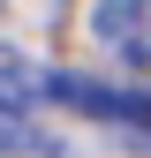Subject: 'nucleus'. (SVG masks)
I'll return each instance as SVG.
<instances>
[{
    "label": "nucleus",
    "mask_w": 151,
    "mask_h": 158,
    "mask_svg": "<svg viewBox=\"0 0 151 158\" xmlns=\"http://www.w3.org/2000/svg\"><path fill=\"white\" fill-rule=\"evenodd\" d=\"M91 30H98L113 53H128V45H151V0H98Z\"/></svg>",
    "instance_id": "2"
},
{
    "label": "nucleus",
    "mask_w": 151,
    "mask_h": 158,
    "mask_svg": "<svg viewBox=\"0 0 151 158\" xmlns=\"http://www.w3.org/2000/svg\"><path fill=\"white\" fill-rule=\"evenodd\" d=\"M38 98H45V75H38L23 53H8V45H0V113H30Z\"/></svg>",
    "instance_id": "3"
},
{
    "label": "nucleus",
    "mask_w": 151,
    "mask_h": 158,
    "mask_svg": "<svg viewBox=\"0 0 151 158\" xmlns=\"http://www.w3.org/2000/svg\"><path fill=\"white\" fill-rule=\"evenodd\" d=\"M121 60H128V68H136V83H151V45H128V53H121Z\"/></svg>",
    "instance_id": "4"
},
{
    "label": "nucleus",
    "mask_w": 151,
    "mask_h": 158,
    "mask_svg": "<svg viewBox=\"0 0 151 158\" xmlns=\"http://www.w3.org/2000/svg\"><path fill=\"white\" fill-rule=\"evenodd\" d=\"M45 98L68 106V113H91V121L151 135V90H113V83H91V75H45Z\"/></svg>",
    "instance_id": "1"
}]
</instances>
